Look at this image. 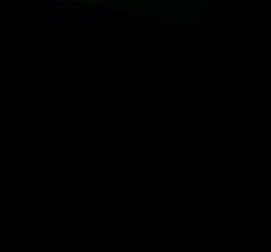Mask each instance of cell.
I'll return each instance as SVG.
<instances>
[{"label":"cell","mask_w":271,"mask_h":252,"mask_svg":"<svg viewBox=\"0 0 271 252\" xmlns=\"http://www.w3.org/2000/svg\"><path fill=\"white\" fill-rule=\"evenodd\" d=\"M37 2H50V0H37Z\"/></svg>","instance_id":"cell-3"},{"label":"cell","mask_w":271,"mask_h":252,"mask_svg":"<svg viewBox=\"0 0 271 252\" xmlns=\"http://www.w3.org/2000/svg\"><path fill=\"white\" fill-rule=\"evenodd\" d=\"M52 25H58V24H68V19H50Z\"/></svg>","instance_id":"cell-2"},{"label":"cell","mask_w":271,"mask_h":252,"mask_svg":"<svg viewBox=\"0 0 271 252\" xmlns=\"http://www.w3.org/2000/svg\"><path fill=\"white\" fill-rule=\"evenodd\" d=\"M49 4L54 8H68V2H64V0H50Z\"/></svg>","instance_id":"cell-1"}]
</instances>
